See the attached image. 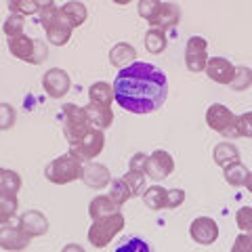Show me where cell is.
<instances>
[{"label": "cell", "instance_id": "obj_1", "mask_svg": "<svg viewBox=\"0 0 252 252\" xmlns=\"http://www.w3.org/2000/svg\"><path fill=\"white\" fill-rule=\"evenodd\" d=\"M112 86L116 103L130 114H154L168 97L166 74L143 61H135L120 69Z\"/></svg>", "mask_w": 252, "mask_h": 252}, {"label": "cell", "instance_id": "obj_2", "mask_svg": "<svg viewBox=\"0 0 252 252\" xmlns=\"http://www.w3.org/2000/svg\"><path fill=\"white\" fill-rule=\"evenodd\" d=\"M124 225H126V219H124L122 212L118 210V212H114V215L94 219L91 223V227H89L86 238H89V242L94 248H105V246H109V242L124 229Z\"/></svg>", "mask_w": 252, "mask_h": 252}, {"label": "cell", "instance_id": "obj_3", "mask_svg": "<svg viewBox=\"0 0 252 252\" xmlns=\"http://www.w3.org/2000/svg\"><path fill=\"white\" fill-rule=\"evenodd\" d=\"M44 177L55 185H67L82 177V162L72 154H63L44 166Z\"/></svg>", "mask_w": 252, "mask_h": 252}, {"label": "cell", "instance_id": "obj_4", "mask_svg": "<svg viewBox=\"0 0 252 252\" xmlns=\"http://www.w3.org/2000/svg\"><path fill=\"white\" fill-rule=\"evenodd\" d=\"M93 128L89 118H86L84 107L76 103H65L63 105V135H65L69 145H76L84 139V135Z\"/></svg>", "mask_w": 252, "mask_h": 252}, {"label": "cell", "instance_id": "obj_5", "mask_svg": "<svg viewBox=\"0 0 252 252\" xmlns=\"http://www.w3.org/2000/svg\"><path fill=\"white\" fill-rule=\"evenodd\" d=\"M235 116L227 105L223 103H210L206 107V124L210 126V130L219 132L227 139H235L238 130H235Z\"/></svg>", "mask_w": 252, "mask_h": 252}, {"label": "cell", "instance_id": "obj_6", "mask_svg": "<svg viewBox=\"0 0 252 252\" xmlns=\"http://www.w3.org/2000/svg\"><path fill=\"white\" fill-rule=\"evenodd\" d=\"M103 145H105V132L99 130V128H91L80 143L69 145V154H72L74 158H78L82 164L93 162L94 158L103 152Z\"/></svg>", "mask_w": 252, "mask_h": 252}, {"label": "cell", "instance_id": "obj_7", "mask_svg": "<svg viewBox=\"0 0 252 252\" xmlns=\"http://www.w3.org/2000/svg\"><path fill=\"white\" fill-rule=\"evenodd\" d=\"M208 63V42L204 36H191L185 46V67L191 74H200Z\"/></svg>", "mask_w": 252, "mask_h": 252}, {"label": "cell", "instance_id": "obj_8", "mask_svg": "<svg viewBox=\"0 0 252 252\" xmlns=\"http://www.w3.org/2000/svg\"><path fill=\"white\" fill-rule=\"evenodd\" d=\"M175 172V160L166 149H154L147 156V164H145V175L147 179L154 181H164Z\"/></svg>", "mask_w": 252, "mask_h": 252}, {"label": "cell", "instance_id": "obj_9", "mask_svg": "<svg viewBox=\"0 0 252 252\" xmlns=\"http://www.w3.org/2000/svg\"><path fill=\"white\" fill-rule=\"evenodd\" d=\"M189 235L200 246H210V244H215L219 240V225L210 217H198L189 225Z\"/></svg>", "mask_w": 252, "mask_h": 252}, {"label": "cell", "instance_id": "obj_10", "mask_svg": "<svg viewBox=\"0 0 252 252\" xmlns=\"http://www.w3.org/2000/svg\"><path fill=\"white\" fill-rule=\"evenodd\" d=\"M42 86H44V91L51 99H61V97L67 94L69 86H72V80H69V74L65 72V69L51 67L49 72L42 76Z\"/></svg>", "mask_w": 252, "mask_h": 252}, {"label": "cell", "instance_id": "obj_11", "mask_svg": "<svg viewBox=\"0 0 252 252\" xmlns=\"http://www.w3.org/2000/svg\"><path fill=\"white\" fill-rule=\"evenodd\" d=\"M32 238H28L26 233L21 231L19 225H11L6 223L0 227V248L6 252H21L30 246Z\"/></svg>", "mask_w": 252, "mask_h": 252}, {"label": "cell", "instance_id": "obj_12", "mask_svg": "<svg viewBox=\"0 0 252 252\" xmlns=\"http://www.w3.org/2000/svg\"><path fill=\"white\" fill-rule=\"evenodd\" d=\"M80 181L86 185V187H91V189H103L109 185V181H112V175H109V168L103 166V164H99V162H84L82 164V177Z\"/></svg>", "mask_w": 252, "mask_h": 252}, {"label": "cell", "instance_id": "obj_13", "mask_svg": "<svg viewBox=\"0 0 252 252\" xmlns=\"http://www.w3.org/2000/svg\"><path fill=\"white\" fill-rule=\"evenodd\" d=\"M21 231L28 235V238H42V235L49 231V219H46L40 210H26L23 215L19 217V223Z\"/></svg>", "mask_w": 252, "mask_h": 252}, {"label": "cell", "instance_id": "obj_14", "mask_svg": "<svg viewBox=\"0 0 252 252\" xmlns=\"http://www.w3.org/2000/svg\"><path fill=\"white\" fill-rule=\"evenodd\" d=\"M46 32V42L55 44V46H65L69 40H72V32L74 26L69 23V19L63 15V11H59L57 19H55L49 28L44 30Z\"/></svg>", "mask_w": 252, "mask_h": 252}, {"label": "cell", "instance_id": "obj_15", "mask_svg": "<svg viewBox=\"0 0 252 252\" xmlns=\"http://www.w3.org/2000/svg\"><path fill=\"white\" fill-rule=\"evenodd\" d=\"M204 72H206V76L212 82L229 84L233 80L235 65L227 57H208V63H206V69H204Z\"/></svg>", "mask_w": 252, "mask_h": 252}, {"label": "cell", "instance_id": "obj_16", "mask_svg": "<svg viewBox=\"0 0 252 252\" xmlns=\"http://www.w3.org/2000/svg\"><path fill=\"white\" fill-rule=\"evenodd\" d=\"M84 112H86V118H89L93 128L105 130L114 122L112 105H101V103H93V101H89V105H84Z\"/></svg>", "mask_w": 252, "mask_h": 252}, {"label": "cell", "instance_id": "obj_17", "mask_svg": "<svg viewBox=\"0 0 252 252\" xmlns=\"http://www.w3.org/2000/svg\"><path fill=\"white\" fill-rule=\"evenodd\" d=\"M179 21H181V9H179V4H175V2H162L160 11H158L156 17L149 21V26L156 28V30L166 32L170 28H175Z\"/></svg>", "mask_w": 252, "mask_h": 252}, {"label": "cell", "instance_id": "obj_18", "mask_svg": "<svg viewBox=\"0 0 252 252\" xmlns=\"http://www.w3.org/2000/svg\"><path fill=\"white\" fill-rule=\"evenodd\" d=\"M135 59H137V51L128 42H118L109 49V63L118 69L128 67L130 63H135Z\"/></svg>", "mask_w": 252, "mask_h": 252}, {"label": "cell", "instance_id": "obj_19", "mask_svg": "<svg viewBox=\"0 0 252 252\" xmlns=\"http://www.w3.org/2000/svg\"><path fill=\"white\" fill-rule=\"evenodd\" d=\"M212 158H215V164L220 168H227L231 166V164L240 162V149L235 147L233 143L229 141H223V143H219L215 147V152H212Z\"/></svg>", "mask_w": 252, "mask_h": 252}, {"label": "cell", "instance_id": "obj_20", "mask_svg": "<svg viewBox=\"0 0 252 252\" xmlns=\"http://www.w3.org/2000/svg\"><path fill=\"white\" fill-rule=\"evenodd\" d=\"M9 51L15 59L30 63L32 53H34V38H30L28 34H21L17 38H9Z\"/></svg>", "mask_w": 252, "mask_h": 252}, {"label": "cell", "instance_id": "obj_21", "mask_svg": "<svg viewBox=\"0 0 252 252\" xmlns=\"http://www.w3.org/2000/svg\"><path fill=\"white\" fill-rule=\"evenodd\" d=\"M120 210V206L109 198V195H97L93 198L89 204V217L94 219H101V217H107V215H114V212Z\"/></svg>", "mask_w": 252, "mask_h": 252}, {"label": "cell", "instance_id": "obj_22", "mask_svg": "<svg viewBox=\"0 0 252 252\" xmlns=\"http://www.w3.org/2000/svg\"><path fill=\"white\" fill-rule=\"evenodd\" d=\"M166 191L168 189H164L162 185H152L145 189L141 198H143V204L149 210H162L166 208Z\"/></svg>", "mask_w": 252, "mask_h": 252}, {"label": "cell", "instance_id": "obj_23", "mask_svg": "<svg viewBox=\"0 0 252 252\" xmlns=\"http://www.w3.org/2000/svg\"><path fill=\"white\" fill-rule=\"evenodd\" d=\"M61 11L69 19V23L74 26V30L80 28L82 23L86 21V17H89V9H86V4L78 2V0H69V2H65L61 6Z\"/></svg>", "mask_w": 252, "mask_h": 252}, {"label": "cell", "instance_id": "obj_24", "mask_svg": "<svg viewBox=\"0 0 252 252\" xmlns=\"http://www.w3.org/2000/svg\"><path fill=\"white\" fill-rule=\"evenodd\" d=\"M17 210H19L17 193L0 191V225L11 223V219L17 215Z\"/></svg>", "mask_w": 252, "mask_h": 252}, {"label": "cell", "instance_id": "obj_25", "mask_svg": "<svg viewBox=\"0 0 252 252\" xmlns=\"http://www.w3.org/2000/svg\"><path fill=\"white\" fill-rule=\"evenodd\" d=\"M89 101L101 105H112L114 103V86H109L107 82H94L89 86Z\"/></svg>", "mask_w": 252, "mask_h": 252}, {"label": "cell", "instance_id": "obj_26", "mask_svg": "<svg viewBox=\"0 0 252 252\" xmlns=\"http://www.w3.org/2000/svg\"><path fill=\"white\" fill-rule=\"evenodd\" d=\"M248 175H250V170L246 164H242V162H235L231 166L223 168V177L227 181V185H231V187H244L248 181Z\"/></svg>", "mask_w": 252, "mask_h": 252}, {"label": "cell", "instance_id": "obj_27", "mask_svg": "<svg viewBox=\"0 0 252 252\" xmlns=\"http://www.w3.org/2000/svg\"><path fill=\"white\" fill-rule=\"evenodd\" d=\"M168 40H166V32L162 30H156V28H149L147 34H145V49L152 53V55H160L166 51Z\"/></svg>", "mask_w": 252, "mask_h": 252}, {"label": "cell", "instance_id": "obj_28", "mask_svg": "<svg viewBox=\"0 0 252 252\" xmlns=\"http://www.w3.org/2000/svg\"><path fill=\"white\" fill-rule=\"evenodd\" d=\"M114 252H154V246L141 235H128V238L120 240Z\"/></svg>", "mask_w": 252, "mask_h": 252}, {"label": "cell", "instance_id": "obj_29", "mask_svg": "<svg viewBox=\"0 0 252 252\" xmlns=\"http://www.w3.org/2000/svg\"><path fill=\"white\" fill-rule=\"evenodd\" d=\"M109 198H112V200L118 204V206H124V204L132 198L130 187L126 185V181H124L122 177L112 181V185H109Z\"/></svg>", "mask_w": 252, "mask_h": 252}, {"label": "cell", "instance_id": "obj_30", "mask_svg": "<svg viewBox=\"0 0 252 252\" xmlns=\"http://www.w3.org/2000/svg\"><path fill=\"white\" fill-rule=\"evenodd\" d=\"M2 32H4L6 38H17L21 34H26V17L11 13L2 23Z\"/></svg>", "mask_w": 252, "mask_h": 252}, {"label": "cell", "instance_id": "obj_31", "mask_svg": "<svg viewBox=\"0 0 252 252\" xmlns=\"http://www.w3.org/2000/svg\"><path fill=\"white\" fill-rule=\"evenodd\" d=\"M122 179L126 181V185L130 187L132 198H141V195H143V191L147 189V185H145V179H147V175H145V172L128 170V172H126V175L122 177Z\"/></svg>", "mask_w": 252, "mask_h": 252}, {"label": "cell", "instance_id": "obj_32", "mask_svg": "<svg viewBox=\"0 0 252 252\" xmlns=\"http://www.w3.org/2000/svg\"><path fill=\"white\" fill-rule=\"evenodd\" d=\"M229 86L233 91H246L252 86V69L246 65H235V74L233 80L229 82Z\"/></svg>", "mask_w": 252, "mask_h": 252}, {"label": "cell", "instance_id": "obj_33", "mask_svg": "<svg viewBox=\"0 0 252 252\" xmlns=\"http://www.w3.org/2000/svg\"><path fill=\"white\" fill-rule=\"evenodd\" d=\"M19 189H21V177H19V172H15V170H2V175H0V191L19 193Z\"/></svg>", "mask_w": 252, "mask_h": 252}, {"label": "cell", "instance_id": "obj_34", "mask_svg": "<svg viewBox=\"0 0 252 252\" xmlns=\"http://www.w3.org/2000/svg\"><path fill=\"white\" fill-rule=\"evenodd\" d=\"M9 4V11L15 15H23V17H30V15H36L38 9L34 4V0H6Z\"/></svg>", "mask_w": 252, "mask_h": 252}, {"label": "cell", "instance_id": "obj_35", "mask_svg": "<svg viewBox=\"0 0 252 252\" xmlns=\"http://www.w3.org/2000/svg\"><path fill=\"white\" fill-rule=\"evenodd\" d=\"M160 6H162L160 0H139L137 13H139V17H143L145 21H152L158 15V11H160Z\"/></svg>", "mask_w": 252, "mask_h": 252}, {"label": "cell", "instance_id": "obj_36", "mask_svg": "<svg viewBox=\"0 0 252 252\" xmlns=\"http://www.w3.org/2000/svg\"><path fill=\"white\" fill-rule=\"evenodd\" d=\"M235 225L242 233H252V206H242L235 212Z\"/></svg>", "mask_w": 252, "mask_h": 252}, {"label": "cell", "instance_id": "obj_37", "mask_svg": "<svg viewBox=\"0 0 252 252\" xmlns=\"http://www.w3.org/2000/svg\"><path fill=\"white\" fill-rule=\"evenodd\" d=\"M235 130H238V137L252 139V112H244L235 118Z\"/></svg>", "mask_w": 252, "mask_h": 252}, {"label": "cell", "instance_id": "obj_38", "mask_svg": "<svg viewBox=\"0 0 252 252\" xmlns=\"http://www.w3.org/2000/svg\"><path fill=\"white\" fill-rule=\"evenodd\" d=\"M17 120V114H15V107L9 103H0V130H9L15 126Z\"/></svg>", "mask_w": 252, "mask_h": 252}, {"label": "cell", "instance_id": "obj_39", "mask_svg": "<svg viewBox=\"0 0 252 252\" xmlns=\"http://www.w3.org/2000/svg\"><path fill=\"white\" fill-rule=\"evenodd\" d=\"M46 57H49V46H46V40L34 38V53H32L30 63L32 65H40L42 61H46Z\"/></svg>", "mask_w": 252, "mask_h": 252}, {"label": "cell", "instance_id": "obj_40", "mask_svg": "<svg viewBox=\"0 0 252 252\" xmlns=\"http://www.w3.org/2000/svg\"><path fill=\"white\" fill-rule=\"evenodd\" d=\"M183 202H185V191H183V189H177L175 187V189H168V191H166V208L175 210Z\"/></svg>", "mask_w": 252, "mask_h": 252}, {"label": "cell", "instance_id": "obj_41", "mask_svg": "<svg viewBox=\"0 0 252 252\" xmlns=\"http://www.w3.org/2000/svg\"><path fill=\"white\" fill-rule=\"evenodd\" d=\"M231 252H252V233H240L233 242Z\"/></svg>", "mask_w": 252, "mask_h": 252}, {"label": "cell", "instance_id": "obj_42", "mask_svg": "<svg viewBox=\"0 0 252 252\" xmlns=\"http://www.w3.org/2000/svg\"><path fill=\"white\" fill-rule=\"evenodd\" d=\"M145 164H147V154L139 152L128 160V170H137V172H145Z\"/></svg>", "mask_w": 252, "mask_h": 252}, {"label": "cell", "instance_id": "obj_43", "mask_svg": "<svg viewBox=\"0 0 252 252\" xmlns=\"http://www.w3.org/2000/svg\"><path fill=\"white\" fill-rule=\"evenodd\" d=\"M36 9L42 11V9H49V6H55V0H34Z\"/></svg>", "mask_w": 252, "mask_h": 252}, {"label": "cell", "instance_id": "obj_44", "mask_svg": "<svg viewBox=\"0 0 252 252\" xmlns=\"http://www.w3.org/2000/svg\"><path fill=\"white\" fill-rule=\"evenodd\" d=\"M61 252H86L82 246H78V244H65Z\"/></svg>", "mask_w": 252, "mask_h": 252}, {"label": "cell", "instance_id": "obj_45", "mask_svg": "<svg viewBox=\"0 0 252 252\" xmlns=\"http://www.w3.org/2000/svg\"><path fill=\"white\" fill-rule=\"evenodd\" d=\"M244 187H246V189H248V191L252 193V172H250V175H248V181H246V185H244Z\"/></svg>", "mask_w": 252, "mask_h": 252}, {"label": "cell", "instance_id": "obj_46", "mask_svg": "<svg viewBox=\"0 0 252 252\" xmlns=\"http://www.w3.org/2000/svg\"><path fill=\"white\" fill-rule=\"evenodd\" d=\"M112 2H116V4H128V2H132V0H112Z\"/></svg>", "mask_w": 252, "mask_h": 252}, {"label": "cell", "instance_id": "obj_47", "mask_svg": "<svg viewBox=\"0 0 252 252\" xmlns=\"http://www.w3.org/2000/svg\"><path fill=\"white\" fill-rule=\"evenodd\" d=\"M2 170H4V168H0V175H2Z\"/></svg>", "mask_w": 252, "mask_h": 252}]
</instances>
